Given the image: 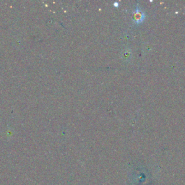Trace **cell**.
I'll return each instance as SVG.
<instances>
[{"label":"cell","instance_id":"cell-1","mask_svg":"<svg viewBox=\"0 0 185 185\" xmlns=\"http://www.w3.org/2000/svg\"><path fill=\"white\" fill-rule=\"evenodd\" d=\"M134 18H135L137 21H141L142 18H143V16H142V15L141 14V12H136V14L135 15V17H134Z\"/></svg>","mask_w":185,"mask_h":185}]
</instances>
